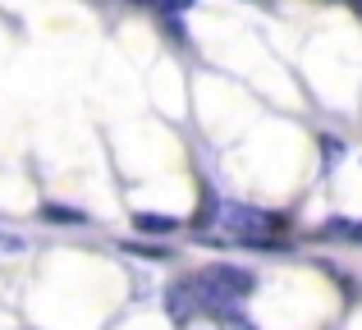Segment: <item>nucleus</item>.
<instances>
[{
    "label": "nucleus",
    "mask_w": 362,
    "mask_h": 330,
    "mask_svg": "<svg viewBox=\"0 0 362 330\" xmlns=\"http://www.w3.org/2000/svg\"><path fill=\"white\" fill-rule=\"evenodd\" d=\"M216 230H230L234 243L247 239H280V234L293 230L289 211H275V206H247V202H225L221 206V225Z\"/></svg>",
    "instance_id": "nucleus-1"
},
{
    "label": "nucleus",
    "mask_w": 362,
    "mask_h": 330,
    "mask_svg": "<svg viewBox=\"0 0 362 330\" xmlns=\"http://www.w3.org/2000/svg\"><path fill=\"white\" fill-rule=\"evenodd\" d=\"M133 230H138V239H175L179 230H184V220L170 211H133Z\"/></svg>",
    "instance_id": "nucleus-2"
},
{
    "label": "nucleus",
    "mask_w": 362,
    "mask_h": 330,
    "mask_svg": "<svg viewBox=\"0 0 362 330\" xmlns=\"http://www.w3.org/2000/svg\"><path fill=\"white\" fill-rule=\"evenodd\" d=\"M317 239L321 243H354V248H362V220H354V216H326V220L317 225Z\"/></svg>",
    "instance_id": "nucleus-3"
},
{
    "label": "nucleus",
    "mask_w": 362,
    "mask_h": 330,
    "mask_svg": "<svg viewBox=\"0 0 362 330\" xmlns=\"http://www.w3.org/2000/svg\"><path fill=\"white\" fill-rule=\"evenodd\" d=\"M165 312H170V322H179V326H188L197 317V298H193V289H188V280H175V285L165 289Z\"/></svg>",
    "instance_id": "nucleus-4"
},
{
    "label": "nucleus",
    "mask_w": 362,
    "mask_h": 330,
    "mask_svg": "<svg viewBox=\"0 0 362 330\" xmlns=\"http://www.w3.org/2000/svg\"><path fill=\"white\" fill-rule=\"evenodd\" d=\"M37 216H42L46 225H69V230L92 225V216L83 211V206H69V202H42V206H37Z\"/></svg>",
    "instance_id": "nucleus-5"
},
{
    "label": "nucleus",
    "mask_w": 362,
    "mask_h": 330,
    "mask_svg": "<svg viewBox=\"0 0 362 330\" xmlns=\"http://www.w3.org/2000/svg\"><path fill=\"white\" fill-rule=\"evenodd\" d=\"M317 156H321V170L330 175V170H335V165L349 156V143H344L339 134H326V129H321V134H317Z\"/></svg>",
    "instance_id": "nucleus-6"
},
{
    "label": "nucleus",
    "mask_w": 362,
    "mask_h": 330,
    "mask_svg": "<svg viewBox=\"0 0 362 330\" xmlns=\"http://www.w3.org/2000/svg\"><path fill=\"white\" fill-rule=\"evenodd\" d=\"M129 257H142V261H170V248L160 239H124L119 243Z\"/></svg>",
    "instance_id": "nucleus-7"
},
{
    "label": "nucleus",
    "mask_w": 362,
    "mask_h": 330,
    "mask_svg": "<svg viewBox=\"0 0 362 330\" xmlns=\"http://www.w3.org/2000/svg\"><path fill=\"white\" fill-rule=\"evenodd\" d=\"M221 197L211 193V188H202V202H197V211H193V225L197 230H211V225H221Z\"/></svg>",
    "instance_id": "nucleus-8"
},
{
    "label": "nucleus",
    "mask_w": 362,
    "mask_h": 330,
    "mask_svg": "<svg viewBox=\"0 0 362 330\" xmlns=\"http://www.w3.org/2000/svg\"><path fill=\"white\" fill-rule=\"evenodd\" d=\"M138 5H142V9H151L156 18H184L188 9L197 5V0H138Z\"/></svg>",
    "instance_id": "nucleus-9"
},
{
    "label": "nucleus",
    "mask_w": 362,
    "mask_h": 330,
    "mask_svg": "<svg viewBox=\"0 0 362 330\" xmlns=\"http://www.w3.org/2000/svg\"><path fill=\"white\" fill-rule=\"evenodd\" d=\"M165 23V33H170V42H179V46H188V28H184V18H160Z\"/></svg>",
    "instance_id": "nucleus-10"
},
{
    "label": "nucleus",
    "mask_w": 362,
    "mask_h": 330,
    "mask_svg": "<svg viewBox=\"0 0 362 330\" xmlns=\"http://www.w3.org/2000/svg\"><path fill=\"white\" fill-rule=\"evenodd\" d=\"M0 252H23V239L9 234V230H0Z\"/></svg>",
    "instance_id": "nucleus-11"
},
{
    "label": "nucleus",
    "mask_w": 362,
    "mask_h": 330,
    "mask_svg": "<svg viewBox=\"0 0 362 330\" xmlns=\"http://www.w3.org/2000/svg\"><path fill=\"white\" fill-rule=\"evenodd\" d=\"M257 5H271V0H257Z\"/></svg>",
    "instance_id": "nucleus-12"
},
{
    "label": "nucleus",
    "mask_w": 362,
    "mask_h": 330,
    "mask_svg": "<svg viewBox=\"0 0 362 330\" xmlns=\"http://www.w3.org/2000/svg\"><path fill=\"white\" fill-rule=\"evenodd\" d=\"M129 5H138V0H129Z\"/></svg>",
    "instance_id": "nucleus-13"
}]
</instances>
